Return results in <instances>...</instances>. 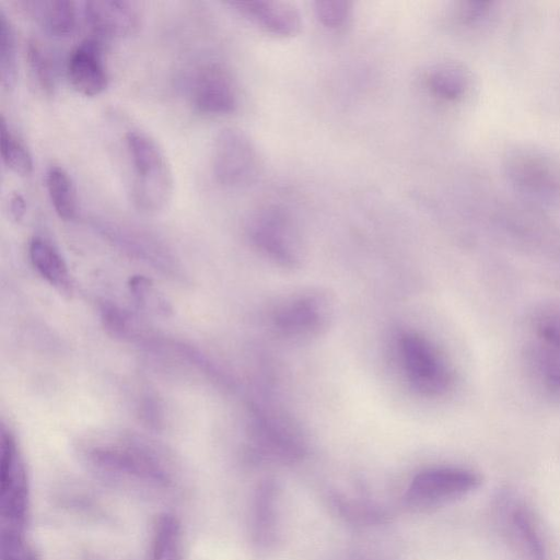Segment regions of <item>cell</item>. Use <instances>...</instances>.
Masks as SVG:
<instances>
[{"label":"cell","mask_w":560,"mask_h":560,"mask_svg":"<svg viewBox=\"0 0 560 560\" xmlns=\"http://www.w3.org/2000/svg\"><path fill=\"white\" fill-rule=\"evenodd\" d=\"M27 63L38 88L46 94L54 93L57 68L51 51L38 39L31 38L26 46Z\"/></svg>","instance_id":"22"},{"label":"cell","mask_w":560,"mask_h":560,"mask_svg":"<svg viewBox=\"0 0 560 560\" xmlns=\"http://www.w3.org/2000/svg\"><path fill=\"white\" fill-rule=\"evenodd\" d=\"M511 523L515 536L528 556L533 560H545V545L532 515L524 509H515L511 515Z\"/></svg>","instance_id":"26"},{"label":"cell","mask_w":560,"mask_h":560,"mask_svg":"<svg viewBox=\"0 0 560 560\" xmlns=\"http://www.w3.org/2000/svg\"><path fill=\"white\" fill-rule=\"evenodd\" d=\"M252 440L255 451L264 458L280 464L300 462L306 453L301 431L277 412H258L253 422Z\"/></svg>","instance_id":"9"},{"label":"cell","mask_w":560,"mask_h":560,"mask_svg":"<svg viewBox=\"0 0 560 560\" xmlns=\"http://www.w3.org/2000/svg\"><path fill=\"white\" fill-rule=\"evenodd\" d=\"M188 97L203 115H228L237 106V93L229 71L217 62L199 66L189 78Z\"/></svg>","instance_id":"10"},{"label":"cell","mask_w":560,"mask_h":560,"mask_svg":"<svg viewBox=\"0 0 560 560\" xmlns=\"http://www.w3.org/2000/svg\"><path fill=\"white\" fill-rule=\"evenodd\" d=\"M16 4L52 37H69L77 28V5L71 0H20Z\"/></svg>","instance_id":"15"},{"label":"cell","mask_w":560,"mask_h":560,"mask_svg":"<svg viewBox=\"0 0 560 560\" xmlns=\"http://www.w3.org/2000/svg\"><path fill=\"white\" fill-rule=\"evenodd\" d=\"M279 489L275 480L261 481L254 493L250 514V535L259 550L270 549L278 538Z\"/></svg>","instance_id":"14"},{"label":"cell","mask_w":560,"mask_h":560,"mask_svg":"<svg viewBox=\"0 0 560 560\" xmlns=\"http://www.w3.org/2000/svg\"><path fill=\"white\" fill-rule=\"evenodd\" d=\"M428 84L432 92L444 100L460 97L468 84L465 70L455 63H443L435 67L429 74Z\"/></svg>","instance_id":"23"},{"label":"cell","mask_w":560,"mask_h":560,"mask_svg":"<svg viewBox=\"0 0 560 560\" xmlns=\"http://www.w3.org/2000/svg\"><path fill=\"white\" fill-rule=\"evenodd\" d=\"M30 482L24 459L12 431L2 425L0 439V527L26 528Z\"/></svg>","instance_id":"3"},{"label":"cell","mask_w":560,"mask_h":560,"mask_svg":"<svg viewBox=\"0 0 560 560\" xmlns=\"http://www.w3.org/2000/svg\"><path fill=\"white\" fill-rule=\"evenodd\" d=\"M480 485V477L472 470L441 466L421 470L409 483L404 500L415 511H425L458 499Z\"/></svg>","instance_id":"5"},{"label":"cell","mask_w":560,"mask_h":560,"mask_svg":"<svg viewBox=\"0 0 560 560\" xmlns=\"http://www.w3.org/2000/svg\"><path fill=\"white\" fill-rule=\"evenodd\" d=\"M212 172L218 183L230 188L252 184L259 174V156L249 137L234 127L223 128L212 147Z\"/></svg>","instance_id":"7"},{"label":"cell","mask_w":560,"mask_h":560,"mask_svg":"<svg viewBox=\"0 0 560 560\" xmlns=\"http://www.w3.org/2000/svg\"><path fill=\"white\" fill-rule=\"evenodd\" d=\"M332 304L326 293L306 291L293 294L272 311L273 330L287 339L306 340L320 335L329 325Z\"/></svg>","instance_id":"6"},{"label":"cell","mask_w":560,"mask_h":560,"mask_svg":"<svg viewBox=\"0 0 560 560\" xmlns=\"http://www.w3.org/2000/svg\"><path fill=\"white\" fill-rule=\"evenodd\" d=\"M1 158L5 166L20 176L33 171V159L25 144L12 132L4 116L0 119Z\"/></svg>","instance_id":"24"},{"label":"cell","mask_w":560,"mask_h":560,"mask_svg":"<svg viewBox=\"0 0 560 560\" xmlns=\"http://www.w3.org/2000/svg\"><path fill=\"white\" fill-rule=\"evenodd\" d=\"M183 558L182 523L172 513H161L152 526L148 560H183Z\"/></svg>","instance_id":"19"},{"label":"cell","mask_w":560,"mask_h":560,"mask_svg":"<svg viewBox=\"0 0 560 560\" xmlns=\"http://www.w3.org/2000/svg\"><path fill=\"white\" fill-rule=\"evenodd\" d=\"M132 167L131 201L143 214L162 212L174 194V175L163 149L147 132L132 129L125 135Z\"/></svg>","instance_id":"1"},{"label":"cell","mask_w":560,"mask_h":560,"mask_svg":"<svg viewBox=\"0 0 560 560\" xmlns=\"http://www.w3.org/2000/svg\"><path fill=\"white\" fill-rule=\"evenodd\" d=\"M534 378L551 395L560 397V348L536 341L526 351Z\"/></svg>","instance_id":"20"},{"label":"cell","mask_w":560,"mask_h":560,"mask_svg":"<svg viewBox=\"0 0 560 560\" xmlns=\"http://www.w3.org/2000/svg\"><path fill=\"white\" fill-rule=\"evenodd\" d=\"M16 38L13 24L0 9V81L4 90L13 89L16 82Z\"/></svg>","instance_id":"25"},{"label":"cell","mask_w":560,"mask_h":560,"mask_svg":"<svg viewBox=\"0 0 560 560\" xmlns=\"http://www.w3.org/2000/svg\"><path fill=\"white\" fill-rule=\"evenodd\" d=\"M1 560H39L34 546L27 540L25 530L0 527Z\"/></svg>","instance_id":"27"},{"label":"cell","mask_w":560,"mask_h":560,"mask_svg":"<svg viewBox=\"0 0 560 560\" xmlns=\"http://www.w3.org/2000/svg\"><path fill=\"white\" fill-rule=\"evenodd\" d=\"M67 73L73 89L82 95L95 96L108 85V71L101 38H86L70 54Z\"/></svg>","instance_id":"12"},{"label":"cell","mask_w":560,"mask_h":560,"mask_svg":"<svg viewBox=\"0 0 560 560\" xmlns=\"http://www.w3.org/2000/svg\"><path fill=\"white\" fill-rule=\"evenodd\" d=\"M50 202L62 220H73L78 214V196L74 183L68 172L59 166L48 167L45 176Z\"/></svg>","instance_id":"21"},{"label":"cell","mask_w":560,"mask_h":560,"mask_svg":"<svg viewBox=\"0 0 560 560\" xmlns=\"http://www.w3.org/2000/svg\"><path fill=\"white\" fill-rule=\"evenodd\" d=\"M129 289L140 307L165 315L171 311L167 302L149 279L142 276L133 277L130 279Z\"/></svg>","instance_id":"29"},{"label":"cell","mask_w":560,"mask_h":560,"mask_svg":"<svg viewBox=\"0 0 560 560\" xmlns=\"http://www.w3.org/2000/svg\"><path fill=\"white\" fill-rule=\"evenodd\" d=\"M83 16L97 38H126L142 26V12L135 1L89 0L83 3Z\"/></svg>","instance_id":"11"},{"label":"cell","mask_w":560,"mask_h":560,"mask_svg":"<svg viewBox=\"0 0 560 560\" xmlns=\"http://www.w3.org/2000/svg\"><path fill=\"white\" fill-rule=\"evenodd\" d=\"M93 226L115 246L132 256L158 264L167 259L162 245L141 230L109 220H94Z\"/></svg>","instance_id":"16"},{"label":"cell","mask_w":560,"mask_h":560,"mask_svg":"<svg viewBox=\"0 0 560 560\" xmlns=\"http://www.w3.org/2000/svg\"><path fill=\"white\" fill-rule=\"evenodd\" d=\"M335 506L347 520L358 524H377L386 518L383 510L343 497H335Z\"/></svg>","instance_id":"30"},{"label":"cell","mask_w":560,"mask_h":560,"mask_svg":"<svg viewBox=\"0 0 560 560\" xmlns=\"http://www.w3.org/2000/svg\"><path fill=\"white\" fill-rule=\"evenodd\" d=\"M318 21L327 27H339L350 14V3L343 0H322L315 2Z\"/></svg>","instance_id":"31"},{"label":"cell","mask_w":560,"mask_h":560,"mask_svg":"<svg viewBox=\"0 0 560 560\" xmlns=\"http://www.w3.org/2000/svg\"><path fill=\"white\" fill-rule=\"evenodd\" d=\"M28 257L35 271L62 293L72 291V280L66 260L48 240L34 236L28 244Z\"/></svg>","instance_id":"17"},{"label":"cell","mask_w":560,"mask_h":560,"mask_svg":"<svg viewBox=\"0 0 560 560\" xmlns=\"http://www.w3.org/2000/svg\"><path fill=\"white\" fill-rule=\"evenodd\" d=\"M253 243L281 266L293 267L301 259V243L291 218L278 207L258 211L250 221Z\"/></svg>","instance_id":"8"},{"label":"cell","mask_w":560,"mask_h":560,"mask_svg":"<svg viewBox=\"0 0 560 560\" xmlns=\"http://www.w3.org/2000/svg\"><path fill=\"white\" fill-rule=\"evenodd\" d=\"M88 458L108 475L135 478L156 487L172 483V475L162 459L152 450L132 441L94 446L88 452Z\"/></svg>","instance_id":"4"},{"label":"cell","mask_w":560,"mask_h":560,"mask_svg":"<svg viewBox=\"0 0 560 560\" xmlns=\"http://www.w3.org/2000/svg\"><path fill=\"white\" fill-rule=\"evenodd\" d=\"M238 13L265 30L266 32L288 37L299 33L301 15L298 9L285 1H231L229 2Z\"/></svg>","instance_id":"13"},{"label":"cell","mask_w":560,"mask_h":560,"mask_svg":"<svg viewBox=\"0 0 560 560\" xmlns=\"http://www.w3.org/2000/svg\"><path fill=\"white\" fill-rule=\"evenodd\" d=\"M538 340L560 348V302L542 305L534 317Z\"/></svg>","instance_id":"28"},{"label":"cell","mask_w":560,"mask_h":560,"mask_svg":"<svg viewBox=\"0 0 560 560\" xmlns=\"http://www.w3.org/2000/svg\"><path fill=\"white\" fill-rule=\"evenodd\" d=\"M398 353L406 378L416 392L438 397L451 389V365L429 339L416 331H404L398 338Z\"/></svg>","instance_id":"2"},{"label":"cell","mask_w":560,"mask_h":560,"mask_svg":"<svg viewBox=\"0 0 560 560\" xmlns=\"http://www.w3.org/2000/svg\"><path fill=\"white\" fill-rule=\"evenodd\" d=\"M540 155L522 154L516 156L512 164L515 182L523 186L530 194H539L542 197H553L559 190V182L556 171Z\"/></svg>","instance_id":"18"},{"label":"cell","mask_w":560,"mask_h":560,"mask_svg":"<svg viewBox=\"0 0 560 560\" xmlns=\"http://www.w3.org/2000/svg\"><path fill=\"white\" fill-rule=\"evenodd\" d=\"M26 200L22 194L15 191L9 198V211L11 217L16 221H21L26 213Z\"/></svg>","instance_id":"32"}]
</instances>
